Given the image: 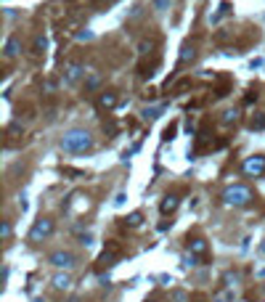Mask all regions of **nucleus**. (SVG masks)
<instances>
[{
	"label": "nucleus",
	"mask_w": 265,
	"mask_h": 302,
	"mask_svg": "<svg viewBox=\"0 0 265 302\" xmlns=\"http://www.w3.org/2000/svg\"><path fill=\"white\" fill-rule=\"evenodd\" d=\"M244 173L247 175H263L265 173V156H249L247 162H244Z\"/></svg>",
	"instance_id": "obj_4"
},
{
	"label": "nucleus",
	"mask_w": 265,
	"mask_h": 302,
	"mask_svg": "<svg viewBox=\"0 0 265 302\" xmlns=\"http://www.w3.org/2000/svg\"><path fill=\"white\" fill-rule=\"evenodd\" d=\"M167 3H170V0H157V3H154V5H157V8H159V11H162V8H165V5H167Z\"/></svg>",
	"instance_id": "obj_20"
},
{
	"label": "nucleus",
	"mask_w": 265,
	"mask_h": 302,
	"mask_svg": "<svg viewBox=\"0 0 265 302\" xmlns=\"http://www.w3.org/2000/svg\"><path fill=\"white\" fill-rule=\"evenodd\" d=\"M53 286H56V289H69V286H72V278H69L67 273H59V276L53 278Z\"/></svg>",
	"instance_id": "obj_7"
},
{
	"label": "nucleus",
	"mask_w": 265,
	"mask_h": 302,
	"mask_svg": "<svg viewBox=\"0 0 265 302\" xmlns=\"http://www.w3.org/2000/svg\"><path fill=\"white\" fill-rule=\"evenodd\" d=\"M114 103H117V96H114V93H103V96L98 98V106H101V109H112Z\"/></svg>",
	"instance_id": "obj_6"
},
{
	"label": "nucleus",
	"mask_w": 265,
	"mask_h": 302,
	"mask_svg": "<svg viewBox=\"0 0 265 302\" xmlns=\"http://www.w3.org/2000/svg\"><path fill=\"white\" fill-rule=\"evenodd\" d=\"M175 130H178V127H175V125H170V127H167V130H165V138H172V133H175Z\"/></svg>",
	"instance_id": "obj_18"
},
{
	"label": "nucleus",
	"mask_w": 265,
	"mask_h": 302,
	"mask_svg": "<svg viewBox=\"0 0 265 302\" xmlns=\"http://www.w3.org/2000/svg\"><path fill=\"white\" fill-rule=\"evenodd\" d=\"M48 260H50V265H56V268H72L74 265V254H69V252H53Z\"/></svg>",
	"instance_id": "obj_5"
},
{
	"label": "nucleus",
	"mask_w": 265,
	"mask_h": 302,
	"mask_svg": "<svg viewBox=\"0 0 265 302\" xmlns=\"http://www.w3.org/2000/svg\"><path fill=\"white\" fill-rule=\"evenodd\" d=\"M223 199H225V204H231V207H244V204H249L252 194H249V188H244V186H231L228 191L223 194Z\"/></svg>",
	"instance_id": "obj_2"
},
{
	"label": "nucleus",
	"mask_w": 265,
	"mask_h": 302,
	"mask_svg": "<svg viewBox=\"0 0 265 302\" xmlns=\"http://www.w3.org/2000/svg\"><path fill=\"white\" fill-rule=\"evenodd\" d=\"M90 135L88 133H82V130H72V133H67L61 138V149L64 151H85V149H90Z\"/></svg>",
	"instance_id": "obj_1"
},
{
	"label": "nucleus",
	"mask_w": 265,
	"mask_h": 302,
	"mask_svg": "<svg viewBox=\"0 0 265 302\" xmlns=\"http://www.w3.org/2000/svg\"><path fill=\"white\" fill-rule=\"evenodd\" d=\"M260 254H265V244H263V247H260Z\"/></svg>",
	"instance_id": "obj_21"
},
{
	"label": "nucleus",
	"mask_w": 265,
	"mask_h": 302,
	"mask_svg": "<svg viewBox=\"0 0 265 302\" xmlns=\"http://www.w3.org/2000/svg\"><path fill=\"white\" fill-rule=\"evenodd\" d=\"M16 53H19V40H16V37H11L8 45H5V56H8V58H14Z\"/></svg>",
	"instance_id": "obj_10"
},
{
	"label": "nucleus",
	"mask_w": 265,
	"mask_h": 302,
	"mask_svg": "<svg viewBox=\"0 0 265 302\" xmlns=\"http://www.w3.org/2000/svg\"><path fill=\"white\" fill-rule=\"evenodd\" d=\"M141 220H144V218H141V212H133L130 218H127V226L135 228V226H141Z\"/></svg>",
	"instance_id": "obj_13"
},
{
	"label": "nucleus",
	"mask_w": 265,
	"mask_h": 302,
	"mask_svg": "<svg viewBox=\"0 0 265 302\" xmlns=\"http://www.w3.org/2000/svg\"><path fill=\"white\" fill-rule=\"evenodd\" d=\"M189 58H193V48H189V45H186L183 53H180V61H189Z\"/></svg>",
	"instance_id": "obj_15"
},
{
	"label": "nucleus",
	"mask_w": 265,
	"mask_h": 302,
	"mask_svg": "<svg viewBox=\"0 0 265 302\" xmlns=\"http://www.w3.org/2000/svg\"><path fill=\"white\" fill-rule=\"evenodd\" d=\"M215 302H234V294L223 292V294H217V297H215Z\"/></svg>",
	"instance_id": "obj_14"
},
{
	"label": "nucleus",
	"mask_w": 265,
	"mask_h": 302,
	"mask_svg": "<svg viewBox=\"0 0 265 302\" xmlns=\"http://www.w3.org/2000/svg\"><path fill=\"white\" fill-rule=\"evenodd\" d=\"M101 3H106V0H101Z\"/></svg>",
	"instance_id": "obj_22"
},
{
	"label": "nucleus",
	"mask_w": 265,
	"mask_h": 302,
	"mask_svg": "<svg viewBox=\"0 0 265 302\" xmlns=\"http://www.w3.org/2000/svg\"><path fill=\"white\" fill-rule=\"evenodd\" d=\"M249 127H252V130H255V127H257V130H263V127H265V117H263V114H260V117H252Z\"/></svg>",
	"instance_id": "obj_12"
},
{
	"label": "nucleus",
	"mask_w": 265,
	"mask_h": 302,
	"mask_svg": "<svg viewBox=\"0 0 265 302\" xmlns=\"http://www.w3.org/2000/svg\"><path fill=\"white\" fill-rule=\"evenodd\" d=\"M45 50V37H37L35 40V53H43Z\"/></svg>",
	"instance_id": "obj_16"
},
{
	"label": "nucleus",
	"mask_w": 265,
	"mask_h": 302,
	"mask_svg": "<svg viewBox=\"0 0 265 302\" xmlns=\"http://www.w3.org/2000/svg\"><path fill=\"white\" fill-rule=\"evenodd\" d=\"M223 122H225V125H228V122H236V111H225Z\"/></svg>",
	"instance_id": "obj_17"
},
{
	"label": "nucleus",
	"mask_w": 265,
	"mask_h": 302,
	"mask_svg": "<svg viewBox=\"0 0 265 302\" xmlns=\"http://www.w3.org/2000/svg\"><path fill=\"white\" fill-rule=\"evenodd\" d=\"M80 75H82V67H80V64H72V67L67 69V82H74Z\"/></svg>",
	"instance_id": "obj_9"
},
{
	"label": "nucleus",
	"mask_w": 265,
	"mask_h": 302,
	"mask_svg": "<svg viewBox=\"0 0 265 302\" xmlns=\"http://www.w3.org/2000/svg\"><path fill=\"white\" fill-rule=\"evenodd\" d=\"M53 233V220H48V218H40L35 223V228L29 231V239L32 241H40V239H45V236H50Z\"/></svg>",
	"instance_id": "obj_3"
},
{
	"label": "nucleus",
	"mask_w": 265,
	"mask_h": 302,
	"mask_svg": "<svg viewBox=\"0 0 265 302\" xmlns=\"http://www.w3.org/2000/svg\"><path fill=\"white\" fill-rule=\"evenodd\" d=\"M8 236H11V226H8V223H3V239H8Z\"/></svg>",
	"instance_id": "obj_19"
},
{
	"label": "nucleus",
	"mask_w": 265,
	"mask_h": 302,
	"mask_svg": "<svg viewBox=\"0 0 265 302\" xmlns=\"http://www.w3.org/2000/svg\"><path fill=\"white\" fill-rule=\"evenodd\" d=\"M207 252V244L202 239H196V241H191V254H204Z\"/></svg>",
	"instance_id": "obj_11"
},
{
	"label": "nucleus",
	"mask_w": 265,
	"mask_h": 302,
	"mask_svg": "<svg viewBox=\"0 0 265 302\" xmlns=\"http://www.w3.org/2000/svg\"><path fill=\"white\" fill-rule=\"evenodd\" d=\"M175 207H178V196H167V199L162 201V212H175Z\"/></svg>",
	"instance_id": "obj_8"
}]
</instances>
